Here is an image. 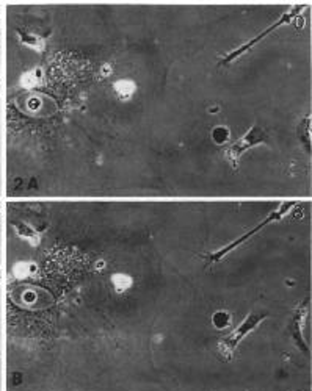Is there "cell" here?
Here are the masks:
<instances>
[{
  "mask_svg": "<svg viewBox=\"0 0 312 391\" xmlns=\"http://www.w3.org/2000/svg\"><path fill=\"white\" fill-rule=\"evenodd\" d=\"M267 139H268V135H267L265 130L262 127H259V125H253V127H250L248 132H246L240 139L234 141L232 144L228 147L225 158L232 166V169H237L239 167V161L243 156V153L246 150L256 147V146L265 144Z\"/></svg>",
  "mask_w": 312,
  "mask_h": 391,
  "instance_id": "cell-4",
  "label": "cell"
},
{
  "mask_svg": "<svg viewBox=\"0 0 312 391\" xmlns=\"http://www.w3.org/2000/svg\"><path fill=\"white\" fill-rule=\"evenodd\" d=\"M19 36H21V41L24 44H27L29 47H32L35 50H41L43 49V41L38 36H35L32 33H25L22 30H19Z\"/></svg>",
  "mask_w": 312,
  "mask_h": 391,
  "instance_id": "cell-7",
  "label": "cell"
},
{
  "mask_svg": "<svg viewBox=\"0 0 312 391\" xmlns=\"http://www.w3.org/2000/svg\"><path fill=\"white\" fill-rule=\"evenodd\" d=\"M16 232L21 238L30 241L32 244H38V241H40V235H38L30 226L27 224H22V223H18L16 224Z\"/></svg>",
  "mask_w": 312,
  "mask_h": 391,
  "instance_id": "cell-6",
  "label": "cell"
},
{
  "mask_svg": "<svg viewBox=\"0 0 312 391\" xmlns=\"http://www.w3.org/2000/svg\"><path fill=\"white\" fill-rule=\"evenodd\" d=\"M267 318V313L264 311H251L248 316L243 319V322L239 327L234 329L228 336H225L222 341L218 343V352L225 360H231L234 355V350L237 349V346L242 343L243 338L251 333L259 324Z\"/></svg>",
  "mask_w": 312,
  "mask_h": 391,
  "instance_id": "cell-3",
  "label": "cell"
},
{
  "mask_svg": "<svg viewBox=\"0 0 312 391\" xmlns=\"http://www.w3.org/2000/svg\"><path fill=\"white\" fill-rule=\"evenodd\" d=\"M212 139L217 144H225L229 139V130L226 127H215L212 130Z\"/></svg>",
  "mask_w": 312,
  "mask_h": 391,
  "instance_id": "cell-9",
  "label": "cell"
},
{
  "mask_svg": "<svg viewBox=\"0 0 312 391\" xmlns=\"http://www.w3.org/2000/svg\"><path fill=\"white\" fill-rule=\"evenodd\" d=\"M306 7H303V5H293V7H290V8H287V11L284 13V15H281L279 16V19L278 21H275L273 22L270 27L265 30V32H262V33H259L256 38H253V39H250L248 43H245V44H242V46H239L237 49H234L232 52H229V54H226L225 55V58H222L220 60V63H218V66H228V64H231V63H234L236 61L239 57H242V55H245L246 52H248L251 47H254L256 44H259L262 41V39H265L268 35H271L273 32H275L276 29H279V27H282V25H289L293 19H296L298 16H300V13L304 10Z\"/></svg>",
  "mask_w": 312,
  "mask_h": 391,
  "instance_id": "cell-1",
  "label": "cell"
},
{
  "mask_svg": "<svg viewBox=\"0 0 312 391\" xmlns=\"http://www.w3.org/2000/svg\"><path fill=\"white\" fill-rule=\"evenodd\" d=\"M307 310H309V297L304 302H301L300 305H298L293 311V316L290 319V335L298 343V346L309 354V347L306 346L304 336H303V324H304V319L307 318Z\"/></svg>",
  "mask_w": 312,
  "mask_h": 391,
  "instance_id": "cell-5",
  "label": "cell"
},
{
  "mask_svg": "<svg viewBox=\"0 0 312 391\" xmlns=\"http://www.w3.org/2000/svg\"><path fill=\"white\" fill-rule=\"evenodd\" d=\"M295 204L293 202H282L275 212H271L268 216H265V219L264 221H261L254 229H251V230H248L245 235H242L240 238H237L236 241H232V243H229V244H226L225 247H222L220 251H217V252H212V254H207L205 255V260H207V265H214V263H217V262H220V260H223L229 252H232L234 249H236L237 246H240V244H243L246 240H250L253 235H256L257 232H261L264 227H267L268 224H273V223H276V221H279V219H282L285 215H287L290 210H292V207H293Z\"/></svg>",
  "mask_w": 312,
  "mask_h": 391,
  "instance_id": "cell-2",
  "label": "cell"
},
{
  "mask_svg": "<svg viewBox=\"0 0 312 391\" xmlns=\"http://www.w3.org/2000/svg\"><path fill=\"white\" fill-rule=\"evenodd\" d=\"M212 322H214V325L217 329H225V327H228L229 325V322H231V318H229V313H226V311H217L215 315H214V318H212Z\"/></svg>",
  "mask_w": 312,
  "mask_h": 391,
  "instance_id": "cell-8",
  "label": "cell"
}]
</instances>
